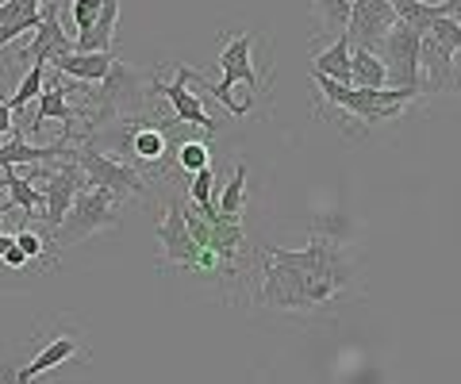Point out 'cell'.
Here are the masks:
<instances>
[{
	"instance_id": "obj_1",
	"label": "cell",
	"mask_w": 461,
	"mask_h": 384,
	"mask_svg": "<svg viewBox=\"0 0 461 384\" xmlns=\"http://www.w3.org/2000/svg\"><path fill=\"white\" fill-rule=\"evenodd\" d=\"M354 281V262L330 235H312L304 250H262V289L258 300L281 311L327 308Z\"/></svg>"
},
{
	"instance_id": "obj_2",
	"label": "cell",
	"mask_w": 461,
	"mask_h": 384,
	"mask_svg": "<svg viewBox=\"0 0 461 384\" xmlns=\"http://www.w3.org/2000/svg\"><path fill=\"white\" fill-rule=\"evenodd\" d=\"M312 85L323 93L327 112L323 116L330 120L335 112L342 116H354L362 127L373 123H384V120H396L403 108H408L415 96V89H396V85H381V89H362V85H342L335 77H323V74H312Z\"/></svg>"
},
{
	"instance_id": "obj_3",
	"label": "cell",
	"mask_w": 461,
	"mask_h": 384,
	"mask_svg": "<svg viewBox=\"0 0 461 384\" xmlns=\"http://www.w3.org/2000/svg\"><path fill=\"white\" fill-rule=\"evenodd\" d=\"M254 31H242V35H235V39H227V47H223V54H220V69H223V81H208L204 74H196L193 66H185V77H189L200 93H212L215 101H220L230 116H247L250 112V104H242V101H235L230 96V85H247V89H262V77H258V69H254Z\"/></svg>"
},
{
	"instance_id": "obj_4",
	"label": "cell",
	"mask_w": 461,
	"mask_h": 384,
	"mask_svg": "<svg viewBox=\"0 0 461 384\" xmlns=\"http://www.w3.org/2000/svg\"><path fill=\"white\" fill-rule=\"evenodd\" d=\"M123 219V196L104 189V184H89L74 196V204L62 216V223L50 231V243L54 246H69V243H81L96 231H108Z\"/></svg>"
},
{
	"instance_id": "obj_5",
	"label": "cell",
	"mask_w": 461,
	"mask_h": 384,
	"mask_svg": "<svg viewBox=\"0 0 461 384\" xmlns=\"http://www.w3.org/2000/svg\"><path fill=\"white\" fill-rule=\"evenodd\" d=\"M420 39H423V31H415L408 20H396L393 31L384 35L377 58L384 62L388 85L423 93V81H420Z\"/></svg>"
},
{
	"instance_id": "obj_6",
	"label": "cell",
	"mask_w": 461,
	"mask_h": 384,
	"mask_svg": "<svg viewBox=\"0 0 461 384\" xmlns=\"http://www.w3.org/2000/svg\"><path fill=\"white\" fill-rule=\"evenodd\" d=\"M69 158L85 169L89 184H104V189L120 192V196H147V181H142L139 169L127 165V162H115V158H108V154H100L93 142L81 138L77 147L69 150Z\"/></svg>"
},
{
	"instance_id": "obj_7",
	"label": "cell",
	"mask_w": 461,
	"mask_h": 384,
	"mask_svg": "<svg viewBox=\"0 0 461 384\" xmlns=\"http://www.w3.org/2000/svg\"><path fill=\"white\" fill-rule=\"evenodd\" d=\"M35 177H47L42 184H35V189L42 192V201H47V208H42V223H47V231H54L58 223H62V216L69 211V204H74V196L81 189H89V177H85V169L66 158L62 165H47V169H32Z\"/></svg>"
},
{
	"instance_id": "obj_8",
	"label": "cell",
	"mask_w": 461,
	"mask_h": 384,
	"mask_svg": "<svg viewBox=\"0 0 461 384\" xmlns=\"http://www.w3.org/2000/svg\"><path fill=\"white\" fill-rule=\"evenodd\" d=\"M396 20L400 16H396L393 0H350V20H346L350 47H366V50L377 54Z\"/></svg>"
},
{
	"instance_id": "obj_9",
	"label": "cell",
	"mask_w": 461,
	"mask_h": 384,
	"mask_svg": "<svg viewBox=\"0 0 461 384\" xmlns=\"http://www.w3.org/2000/svg\"><path fill=\"white\" fill-rule=\"evenodd\" d=\"M74 50V35L66 31V23L62 16H58V0H47V8H42V20L35 27V39L27 42V47L16 54L20 62H42V66H50L58 54H69Z\"/></svg>"
},
{
	"instance_id": "obj_10",
	"label": "cell",
	"mask_w": 461,
	"mask_h": 384,
	"mask_svg": "<svg viewBox=\"0 0 461 384\" xmlns=\"http://www.w3.org/2000/svg\"><path fill=\"white\" fill-rule=\"evenodd\" d=\"M158 243H162V265H196V238L189 235V223H185V208H181V196H173L169 208H166V219L158 227Z\"/></svg>"
},
{
	"instance_id": "obj_11",
	"label": "cell",
	"mask_w": 461,
	"mask_h": 384,
	"mask_svg": "<svg viewBox=\"0 0 461 384\" xmlns=\"http://www.w3.org/2000/svg\"><path fill=\"white\" fill-rule=\"evenodd\" d=\"M74 150V138H58V142H27L20 135V127H12V138L0 147V169L5 165H42L50 158H69Z\"/></svg>"
},
{
	"instance_id": "obj_12",
	"label": "cell",
	"mask_w": 461,
	"mask_h": 384,
	"mask_svg": "<svg viewBox=\"0 0 461 384\" xmlns=\"http://www.w3.org/2000/svg\"><path fill=\"white\" fill-rule=\"evenodd\" d=\"M77 85H62V81H50V89H42L35 96V116H32V131H39L47 120H58L66 127V138H77V116L81 112L69 108V93H74ZM81 142V138H77Z\"/></svg>"
},
{
	"instance_id": "obj_13",
	"label": "cell",
	"mask_w": 461,
	"mask_h": 384,
	"mask_svg": "<svg viewBox=\"0 0 461 384\" xmlns=\"http://www.w3.org/2000/svg\"><path fill=\"white\" fill-rule=\"evenodd\" d=\"M420 74H427L423 89H430V93L457 89L454 85V50L430 31H423V39H420Z\"/></svg>"
},
{
	"instance_id": "obj_14",
	"label": "cell",
	"mask_w": 461,
	"mask_h": 384,
	"mask_svg": "<svg viewBox=\"0 0 461 384\" xmlns=\"http://www.w3.org/2000/svg\"><path fill=\"white\" fill-rule=\"evenodd\" d=\"M158 89L166 93V101H169V108H173V120H177V123H193V127H200L204 135H215V131H220V123H215V120L208 116V112H204V104H200V96L185 89V74H181V66H177V77L166 81V85H158Z\"/></svg>"
},
{
	"instance_id": "obj_15",
	"label": "cell",
	"mask_w": 461,
	"mask_h": 384,
	"mask_svg": "<svg viewBox=\"0 0 461 384\" xmlns=\"http://www.w3.org/2000/svg\"><path fill=\"white\" fill-rule=\"evenodd\" d=\"M58 74L85 81V85H100L108 77V69L115 66V54L112 50H69V54H58L50 62Z\"/></svg>"
},
{
	"instance_id": "obj_16",
	"label": "cell",
	"mask_w": 461,
	"mask_h": 384,
	"mask_svg": "<svg viewBox=\"0 0 461 384\" xmlns=\"http://www.w3.org/2000/svg\"><path fill=\"white\" fill-rule=\"evenodd\" d=\"M47 0H0V50L12 47L20 35L35 31Z\"/></svg>"
},
{
	"instance_id": "obj_17",
	"label": "cell",
	"mask_w": 461,
	"mask_h": 384,
	"mask_svg": "<svg viewBox=\"0 0 461 384\" xmlns=\"http://www.w3.org/2000/svg\"><path fill=\"white\" fill-rule=\"evenodd\" d=\"M77 353V338H69V335H58V338H50L47 346H42L32 362H27L23 369H16V380L23 384V380H35L39 373H47V369H58L62 362H69Z\"/></svg>"
},
{
	"instance_id": "obj_18",
	"label": "cell",
	"mask_w": 461,
	"mask_h": 384,
	"mask_svg": "<svg viewBox=\"0 0 461 384\" xmlns=\"http://www.w3.org/2000/svg\"><path fill=\"white\" fill-rule=\"evenodd\" d=\"M0 189L12 192V204H16L27 219L32 216H42V208H47V201H42V192L32 184V177L16 174V165H5V174H0Z\"/></svg>"
},
{
	"instance_id": "obj_19",
	"label": "cell",
	"mask_w": 461,
	"mask_h": 384,
	"mask_svg": "<svg viewBox=\"0 0 461 384\" xmlns=\"http://www.w3.org/2000/svg\"><path fill=\"white\" fill-rule=\"evenodd\" d=\"M312 74H323V77H335L342 85H350V35L339 31L335 42H330L323 54H315Z\"/></svg>"
},
{
	"instance_id": "obj_20",
	"label": "cell",
	"mask_w": 461,
	"mask_h": 384,
	"mask_svg": "<svg viewBox=\"0 0 461 384\" xmlns=\"http://www.w3.org/2000/svg\"><path fill=\"white\" fill-rule=\"evenodd\" d=\"M123 147L135 154L139 165H147V162H162L166 158V150H169V138L162 127H131L123 138Z\"/></svg>"
},
{
	"instance_id": "obj_21",
	"label": "cell",
	"mask_w": 461,
	"mask_h": 384,
	"mask_svg": "<svg viewBox=\"0 0 461 384\" xmlns=\"http://www.w3.org/2000/svg\"><path fill=\"white\" fill-rule=\"evenodd\" d=\"M350 85H362V89H381V85H388L384 62L366 47H350Z\"/></svg>"
},
{
	"instance_id": "obj_22",
	"label": "cell",
	"mask_w": 461,
	"mask_h": 384,
	"mask_svg": "<svg viewBox=\"0 0 461 384\" xmlns=\"http://www.w3.org/2000/svg\"><path fill=\"white\" fill-rule=\"evenodd\" d=\"M42 85H47V66H42V62H32V66L23 69V77H20V85H16V93L8 96L12 116H16V112H23L27 104L35 101V96L42 93Z\"/></svg>"
},
{
	"instance_id": "obj_23",
	"label": "cell",
	"mask_w": 461,
	"mask_h": 384,
	"mask_svg": "<svg viewBox=\"0 0 461 384\" xmlns=\"http://www.w3.org/2000/svg\"><path fill=\"white\" fill-rule=\"evenodd\" d=\"M315 23L323 27V35H339L346 31V20H350V0H312Z\"/></svg>"
},
{
	"instance_id": "obj_24",
	"label": "cell",
	"mask_w": 461,
	"mask_h": 384,
	"mask_svg": "<svg viewBox=\"0 0 461 384\" xmlns=\"http://www.w3.org/2000/svg\"><path fill=\"white\" fill-rule=\"evenodd\" d=\"M242 196H247V165H235V177H230V184L223 189L220 204H215V211L227 219H242Z\"/></svg>"
},
{
	"instance_id": "obj_25",
	"label": "cell",
	"mask_w": 461,
	"mask_h": 384,
	"mask_svg": "<svg viewBox=\"0 0 461 384\" xmlns=\"http://www.w3.org/2000/svg\"><path fill=\"white\" fill-rule=\"evenodd\" d=\"M177 165L185 169V174H196V169L212 165L208 135H204V138H189V142H181V150H177Z\"/></svg>"
},
{
	"instance_id": "obj_26",
	"label": "cell",
	"mask_w": 461,
	"mask_h": 384,
	"mask_svg": "<svg viewBox=\"0 0 461 384\" xmlns=\"http://www.w3.org/2000/svg\"><path fill=\"white\" fill-rule=\"evenodd\" d=\"M100 4H104V0H74V4H69V20H74V39H77L81 31H89V27L96 23Z\"/></svg>"
},
{
	"instance_id": "obj_27",
	"label": "cell",
	"mask_w": 461,
	"mask_h": 384,
	"mask_svg": "<svg viewBox=\"0 0 461 384\" xmlns=\"http://www.w3.org/2000/svg\"><path fill=\"white\" fill-rule=\"evenodd\" d=\"M12 238H16V246L27 254V258H42V254H47V243H42V238L35 235V231H27V227H23V231H16V235H12ZM54 262V258H50Z\"/></svg>"
},
{
	"instance_id": "obj_28",
	"label": "cell",
	"mask_w": 461,
	"mask_h": 384,
	"mask_svg": "<svg viewBox=\"0 0 461 384\" xmlns=\"http://www.w3.org/2000/svg\"><path fill=\"white\" fill-rule=\"evenodd\" d=\"M0 262H8L12 269H23V265H27V262H32V258H27V254H23L20 246H16V238H12V246L5 250V258H0Z\"/></svg>"
},
{
	"instance_id": "obj_29",
	"label": "cell",
	"mask_w": 461,
	"mask_h": 384,
	"mask_svg": "<svg viewBox=\"0 0 461 384\" xmlns=\"http://www.w3.org/2000/svg\"><path fill=\"white\" fill-rule=\"evenodd\" d=\"M12 127H16V120H12V108H8V101H0V138H8Z\"/></svg>"
},
{
	"instance_id": "obj_30",
	"label": "cell",
	"mask_w": 461,
	"mask_h": 384,
	"mask_svg": "<svg viewBox=\"0 0 461 384\" xmlns=\"http://www.w3.org/2000/svg\"><path fill=\"white\" fill-rule=\"evenodd\" d=\"M8 246H12V235H5V227H0V258H5Z\"/></svg>"
},
{
	"instance_id": "obj_31",
	"label": "cell",
	"mask_w": 461,
	"mask_h": 384,
	"mask_svg": "<svg viewBox=\"0 0 461 384\" xmlns=\"http://www.w3.org/2000/svg\"><path fill=\"white\" fill-rule=\"evenodd\" d=\"M0 85H5V81H0Z\"/></svg>"
}]
</instances>
